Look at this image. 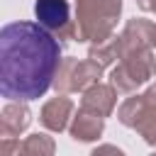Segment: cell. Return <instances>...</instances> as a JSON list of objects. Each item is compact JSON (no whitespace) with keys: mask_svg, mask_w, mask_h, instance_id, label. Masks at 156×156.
<instances>
[{"mask_svg":"<svg viewBox=\"0 0 156 156\" xmlns=\"http://www.w3.org/2000/svg\"><path fill=\"white\" fill-rule=\"evenodd\" d=\"M58 41L34 22H10L0 32V93L7 100H37L54 83Z\"/></svg>","mask_w":156,"mask_h":156,"instance_id":"obj_1","label":"cell"},{"mask_svg":"<svg viewBox=\"0 0 156 156\" xmlns=\"http://www.w3.org/2000/svg\"><path fill=\"white\" fill-rule=\"evenodd\" d=\"M39 24L49 29H61L68 24V5L66 0H37L34 5Z\"/></svg>","mask_w":156,"mask_h":156,"instance_id":"obj_2","label":"cell"},{"mask_svg":"<svg viewBox=\"0 0 156 156\" xmlns=\"http://www.w3.org/2000/svg\"><path fill=\"white\" fill-rule=\"evenodd\" d=\"M68 107H71V105H68L66 100H54V102H49V105L44 107V115H41L44 124L51 127V129H61V127H63V115H66Z\"/></svg>","mask_w":156,"mask_h":156,"instance_id":"obj_4","label":"cell"},{"mask_svg":"<svg viewBox=\"0 0 156 156\" xmlns=\"http://www.w3.org/2000/svg\"><path fill=\"white\" fill-rule=\"evenodd\" d=\"M27 122H29V110L20 107V100H17V105H7L2 110V134H5V139L20 134V129H24Z\"/></svg>","mask_w":156,"mask_h":156,"instance_id":"obj_3","label":"cell"}]
</instances>
